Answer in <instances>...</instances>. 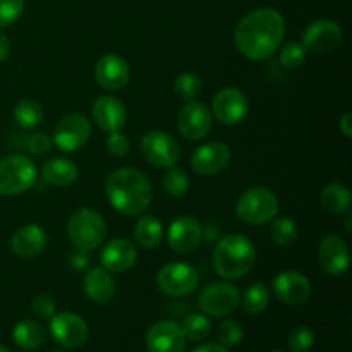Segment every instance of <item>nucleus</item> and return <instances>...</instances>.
I'll list each match as a JSON object with an SVG mask.
<instances>
[{
  "instance_id": "09e8293b",
  "label": "nucleus",
  "mask_w": 352,
  "mask_h": 352,
  "mask_svg": "<svg viewBox=\"0 0 352 352\" xmlns=\"http://www.w3.org/2000/svg\"><path fill=\"white\" fill-rule=\"evenodd\" d=\"M274 352H284V351H274Z\"/></svg>"
},
{
  "instance_id": "bb28decb",
  "label": "nucleus",
  "mask_w": 352,
  "mask_h": 352,
  "mask_svg": "<svg viewBox=\"0 0 352 352\" xmlns=\"http://www.w3.org/2000/svg\"><path fill=\"white\" fill-rule=\"evenodd\" d=\"M320 201L327 212L336 213V215L347 213L351 210V191L347 189V186L333 182L323 189Z\"/></svg>"
},
{
  "instance_id": "b1692460",
  "label": "nucleus",
  "mask_w": 352,
  "mask_h": 352,
  "mask_svg": "<svg viewBox=\"0 0 352 352\" xmlns=\"http://www.w3.org/2000/svg\"><path fill=\"white\" fill-rule=\"evenodd\" d=\"M85 292L91 301L109 302L117 292L116 280L103 267L89 268L85 275Z\"/></svg>"
},
{
  "instance_id": "79ce46f5",
  "label": "nucleus",
  "mask_w": 352,
  "mask_h": 352,
  "mask_svg": "<svg viewBox=\"0 0 352 352\" xmlns=\"http://www.w3.org/2000/svg\"><path fill=\"white\" fill-rule=\"evenodd\" d=\"M88 265H89V258H88V253H86V251L78 250L76 253L71 254L72 270H76V272L86 270V268H88Z\"/></svg>"
},
{
  "instance_id": "0eeeda50",
  "label": "nucleus",
  "mask_w": 352,
  "mask_h": 352,
  "mask_svg": "<svg viewBox=\"0 0 352 352\" xmlns=\"http://www.w3.org/2000/svg\"><path fill=\"white\" fill-rule=\"evenodd\" d=\"M199 274L192 265L175 261V263L165 265L157 274V285L164 294L172 298H182L188 296L198 287Z\"/></svg>"
},
{
  "instance_id": "1a4fd4ad",
  "label": "nucleus",
  "mask_w": 352,
  "mask_h": 352,
  "mask_svg": "<svg viewBox=\"0 0 352 352\" xmlns=\"http://www.w3.org/2000/svg\"><path fill=\"white\" fill-rule=\"evenodd\" d=\"M239 289L229 282H215V284L206 285L199 294L198 302L203 313L210 316H222L230 315L239 305Z\"/></svg>"
},
{
  "instance_id": "ddd939ff",
  "label": "nucleus",
  "mask_w": 352,
  "mask_h": 352,
  "mask_svg": "<svg viewBox=\"0 0 352 352\" xmlns=\"http://www.w3.org/2000/svg\"><path fill=\"white\" fill-rule=\"evenodd\" d=\"M213 124L212 110L201 102H186L177 113V129L186 140L198 141L210 133Z\"/></svg>"
},
{
  "instance_id": "6e6552de",
  "label": "nucleus",
  "mask_w": 352,
  "mask_h": 352,
  "mask_svg": "<svg viewBox=\"0 0 352 352\" xmlns=\"http://www.w3.org/2000/svg\"><path fill=\"white\" fill-rule=\"evenodd\" d=\"M141 153L155 167H174L181 158L177 140L165 131H150L141 138Z\"/></svg>"
},
{
  "instance_id": "a19ab883",
  "label": "nucleus",
  "mask_w": 352,
  "mask_h": 352,
  "mask_svg": "<svg viewBox=\"0 0 352 352\" xmlns=\"http://www.w3.org/2000/svg\"><path fill=\"white\" fill-rule=\"evenodd\" d=\"M50 148H52V140L48 138V134L34 133L28 138V150H30L33 155L41 157V155L48 153Z\"/></svg>"
},
{
  "instance_id": "9b49d317",
  "label": "nucleus",
  "mask_w": 352,
  "mask_h": 352,
  "mask_svg": "<svg viewBox=\"0 0 352 352\" xmlns=\"http://www.w3.org/2000/svg\"><path fill=\"white\" fill-rule=\"evenodd\" d=\"M91 136V124L82 113H67L62 117L60 122L57 124L54 133V143L58 150L78 151L79 148L85 146Z\"/></svg>"
},
{
  "instance_id": "72a5a7b5",
  "label": "nucleus",
  "mask_w": 352,
  "mask_h": 352,
  "mask_svg": "<svg viewBox=\"0 0 352 352\" xmlns=\"http://www.w3.org/2000/svg\"><path fill=\"white\" fill-rule=\"evenodd\" d=\"M164 189L167 195L174 196V198H181L188 192L189 189V177L182 168L177 167H168V170L164 175Z\"/></svg>"
},
{
  "instance_id": "49530a36",
  "label": "nucleus",
  "mask_w": 352,
  "mask_h": 352,
  "mask_svg": "<svg viewBox=\"0 0 352 352\" xmlns=\"http://www.w3.org/2000/svg\"><path fill=\"white\" fill-rule=\"evenodd\" d=\"M351 220H352V215L351 213H347L346 215V223H344V226H346V232H352V227H351Z\"/></svg>"
},
{
  "instance_id": "a211bd4d",
  "label": "nucleus",
  "mask_w": 352,
  "mask_h": 352,
  "mask_svg": "<svg viewBox=\"0 0 352 352\" xmlns=\"http://www.w3.org/2000/svg\"><path fill=\"white\" fill-rule=\"evenodd\" d=\"M318 258L323 272H327L332 277H339L349 270V246L342 237L336 236V234L323 237L322 244H320Z\"/></svg>"
},
{
  "instance_id": "6ab92c4d",
  "label": "nucleus",
  "mask_w": 352,
  "mask_h": 352,
  "mask_svg": "<svg viewBox=\"0 0 352 352\" xmlns=\"http://www.w3.org/2000/svg\"><path fill=\"white\" fill-rule=\"evenodd\" d=\"M275 296L280 299L285 305H302L306 302V299L311 294V282L306 275L299 274V272L287 270L278 274L274 278V284H272Z\"/></svg>"
},
{
  "instance_id": "39448f33",
  "label": "nucleus",
  "mask_w": 352,
  "mask_h": 352,
  "mask_svg": "<svg viewBox=\"0 0 352 352\" xmlns=\"http://www.w3.org/2000/svg\"><path fill=\"white\" fill-rule=\"evenodd\" d=\"M236 213L244 223L263 226L272 222L278 213V199L268 188H251L239 196Z\"/></svg>"
},
{
  "instance_id": "20e7f679",
  "label": "nucleus",
  "mask_w": 352,
  "mask_h": 352,
  "mask_svg": "<svg viewBox=\"0 0 352 352\" xmlns=\"http://www.w3.org/2000/svg\"><path fill=\"white\" fill-rule=\"evenodd\" d=\"M67 234L76 250L89 253L105 241L107 223L96 210L79 208L69 217Z\"/></svg>"
},
{
  "instance_id": "37998d69",
  "label": "nucleus",
  "mask_w": 352,
  "mask_h": 352,
  "mask_svg": "<svg viewBox=\"0 0 352 352\" xmlns=\"http://www.w3.org/2000/svg\"><path fill=\"white\" fill-rule=\"evenodd\" d=\"M10 50H12V47H10L9 38L0 31V62L7 60L10 57Z\"/></svg>"
},
{
  "instance_id": "a878e982",
  "label": "nucleus",
  "mask_w": 352,
  "mask_h": 352,
  "mask_svg": "<svg viewBox=\"0 0 352 352\" xmlns=\"http://www.w3.org/2000/svg\"><path fill=\"white\" fill-rule=\"evenodd\" d=\"M12 339L17 347L24 351H36L40 349L47 339V332L40 323L33 320H23L17 323L12 330Z\"/></svg>"
},
{
  "instance_id": "c9c22d12",
  "label": "nucleus",
  "mask_w": 352,
  "mask_h": 352,
  "mask_svg": "<svg viewBox=\"0 0 352 352\" xmlns=\"http://www.w3.org/2000/svg\"><path fill=\"white\" fill-rule=\"evenodd\" d=\"M313 344H315V332L306 325L296 327L289 337V347L292 352H308Z\"/></svg>"
},
{
  "instance_id": "4c0bfd02",
  "label": "nucleus",
  "mask_w": 352,
  "mask_h": 352,
  "mask_svg": "<svg viewBox=\"0 0 352 352\" xmlns=\"http://www.w3.org/2000/svg\"><path fill=\"white\" fill-rule=\"evenodd\" d=\"M24 10V0H0V28L16 23Z\"/></svg>"
},
{
  "instance_id": "f704fd0d",
  "label": "nucleus",
  "mask_w": 352,
  "mask_h": 352,
  "mask_svg": "<svg viewBox=\"0 0 352 352\" xmlns=\"http://www.w3.org/2000/svg\"><path fill=\"white\" fill-rule=\"evenodd\" d=\"M244 330L241 327L239 322L236 320H226L222 325L217 330V339H219V344H222L223 347H234L243 340Z\"/></svg>"
},
{
  "instance_id": "7c9ffc66",
  "label": "nucleus",
  "mask_w": 352,
  "mask_h": 352,
  "mask_svg": "<svg viewBox=\"0 0 352 352\" xmlns=\"http://www.w3.org/2000/svg\"><path fill=\"white\" fill-rule=\"evenodd\" d=\"M272 239L275 241V244L280 248L292 246V244L298 241V226L292 219L289 217H275L274 223H272L270 229Z\"/></svg>"
},
{
  "instance_id": "c85d7f7f",
  "label": "nucleus",
  "mask_w": 352,
  "mask_h": 352,
  "mask_svg": "<svg viewBox=\"0 0 352 352\" xmlns=\"http://www.w3.org/2000/svg\"><path fill=\"white\" fill-rule=\"evenodd\" d=\"M14 119L23 129H34L43 120V109L33 98L19 100L14 107Z\"/></svg>"
},
{
  "instance_id": "c756f323",
  "label": "nucleus",
  "mask_w": 352,
  "mask_h": 352,
  "mask_svg": "<svg viewBox=\"0 0 352 352\" xmlns=\"http://www.w3.org/2000/svg\"><path fill=\"white\" fill-rule=\"evenodd\" d=\"M239 301L244 311L250 313V315H260L267 309L268 301H270V291H268L267 285L258 282L243 292V298H239Z\"/></svg>"
},
{
  "instance_id": "412c9836",
  "label": "nucleus",
  "mask_w": 352,
  "mask_h": 352,
  "mask_svg": "<svg viewBox=\"0 0 352 352\" xmlns=\"http://www.w3.org/2000/svg\"><path fill=\"white\" fill-rule=\"evenodd\" d=\"M91 119L96 126L107 133L120 131L127 122V110L116 96H100L91 107Z\"/></svg>"
},
{
  "instance_id": "cd10ccee",
  "label": "nucleus",
  "mask_w": 352,
  "mask_h": 352,
  "mask_svg": "<svg viewBox=\"0 0 352 352\" xmlns=\"http://www.w3.org/2000/svg\"><path fill=\"white\" fill-rule=\"evenodd\" d=\"M162 237H164V226H162L160 220L151 215L141 217L138 220L136 229H134V239L140 246L153 250L162 243Z\"/></svg>"
},
{
  "instance_id": "58836bf2",
  "label": "nucleus",
  "mask_w": 352,
  "mask_h": 352,
  "mask_svg": "<svg viewBox=\"0 0 352 352\" xmlns=\"http://www.w3.org/2000/svg\"><path fill=\"white\" fill-rule=\"evenodd\" d=\"M107 150L113 157H126L131 150V143L126 134H122L120 131H113L107 138Z\"/></svg>"
},
{
  "instance_id": "de8ad7c7",
  "label": "nucleus",
  "mask_w": 352,
  "mask_h": 352,
  "mask_svg": "<svg viewBox=\"0 0 352 352\" xmlns=\"http://www.w3.org/2000/svg\"><path fill=\"white\" fill-rule=\"evenodd\" d=\"M0 352H10L9 349H7V347H3V346H0Z\"/></svg>"
},
{
  "instance_id": "f03ea898",
  "label": "nucleus",
  "mask_w": 352,
  "mask_h": 352,
  "mask_svg": "<svg viewBox=\"0 0 352 352\" xmlns=\"http://www.w3.org/2000/svg\"><path fill=\"white\" fill-rule=\"evenodd\" d=\"M105 192L117 212L127 217H138L146 212L153 199V184L138 168L122 167L107 177Z\"/></svg>"
},
{
  "instance_id": "ea45409f",
  "label": "nucleus",
  "mask_w": 352,
  "mask_h": 352,
  "mask_svg": "<svg viewBox=\"0 0 352 352\" xmlns=\"http://www.w3.org/2000/svg\"><path fill=\"white\" fill-rule=\"evenodd\" d=\"M31 309L41 320H50L55 315V302L50 296H36L31 302Z\"/></svg>"
},
{
  "instance_id": "393cba45",
  "label": "nucleus",
  "mask_w": 352,
  "mask_h": 352,
  "mask_svg": "<svg viewBox=\"0 0 352 352\" xmlns=\"http://www.w3.org/2000/svg\"><path fill=\"white\" fill-rule=\"evenodd\" d=\"M79 168L69 158H54L47 162L41 168V177L47 184L55 186V188H65L71 186L78 179Z\"/></svg>"
},
{
  "instance_id": "2eb2a0df",
  "label": "nucleus",
  "mask_w": 352,
  "mask_h": 352,
  "mask_svg": "<svg viewBox=\"0 0 352 352\" xmlns=\"http://www.w3.org/2000/svg\"><path fill=\"white\" fill-rule=\"evenodd\" d=\"M230 158H232V151H230V148L226 143L212 141V143L199 146L192 153L191 167L196 174L210 177V175L220 174L223 168L229 167Z\"/></svg>"
},
{
  "instance_id": "e433bc0d",
  "label": "nucleus",
  "mask_w": 352,
  "mask_h": 352,
  "mask_svg": "<svg viewBox=\"0 0 352 352\" xmlns=\"http://www.w3.org/2000/svg\"><path fill=\"white\" fill-rule=\"evenodd\" d=\"M278 50H280V62L287 69L299 67L306 60V50L301 43L291 41V43H285L284 47L278 48Z\"/></svg>"
},
{
  "instance_id": "4468645a",
  "label": "nucleus",
  "mask_w": 352,
  "mask_h": 352,
  "mask_svg": "<svg viewBox=\"0 0 352 352\" xmlns=\"http://www.w3.org/2000/svg\"><path fill=\"white\" fill-rule=\"evenodd\" d=\"M50 333L58 346L78 349L88 340V325L74 313H58L50 318Z\"/></svg>"
},
{
  "instance_id": "2f4dec72",
  "label": "nucleus",
  "mask_w": 352,
  "mask_h": 352,
  "mask_svg": "<svg viewBox=\"0 0 352 352\" xmlns=\"http://www.w3.org/2000/svg\"><path fill=\"white\" fill-rule=\"evenodd\" d=\"M182 333H184L186 340H191V342H201L212 332V323L206 318L205 315H199V313H195V315L186 316L184 322L181 325Z\"/></svg>"
},
{
  "instance_id": "f3484780",
  "label": "nucleus",
  "mask_w": 352,
  "mask_h": 352,
  "mask_svg": "<svg viewBox=\"0 0 352 352\" xmlns=\"http://www.w3.org/2000/svg\"><path fill=\"white\" fill-rule=\"evenodd\" d=\"M95 78L103 89L119 91L131 79V67L120 55L105 54L95 65Z\"/></svg>"
},
{
  "instance_id": "423d86ee",
  "label": "nucleus",
  "mask_w": 352,
  "mask_h": 352,
  "mask_svg": "<svg viewBox=\"0 0 352 352\" xmlns=\"http://www.w3.org/2000/svg\"><path fill=\"white\" fill-rule=\"evenodd\" d=\"M36 167L24 155H10L0 162V195L17 196L33 188Z\"/></svg>"
},
{
  "instance_id": "7ed1b4c3",
  "label": "nucleus",
  "mask_w": 352,
  "mask_h": 352,
  "mask_svg": "<svg viewBox=\"0 0 352 352\" xmlns=\"http://www.w3.org/2000/svg\"><path fill=\"white\" fill-rule=\"evenodd\" d=\"M256 263V248L248 237L230 234L219 241L213 251V265L220 277L237 280L250 274Z\"/></svg>"
},
{
  "instance_id": "c03bdc74",
  "label": "nucleus",
  "mask_w": 352,
  "mask_h": 352,
  "mask_svg": "<svg viewBox=\"0 0 352 352\" xmlns=\"http://www.w3.org/2000/svg\"><path fill=\"white\" fill-rule=\"evenodd\" d=\"M340 131L346 138L352 136V113H344L340 119Z\"/></svg>"
},
{
  "instance_id": "473e14b6",
  "label": "nucleus",
  "mask_w": 352,
  "mask_h": 352,
  "mask_svg": "<svg viewBox=\"0 0 352 352\" xmlns=\"http://www.w3.org/2000/svg\"><path fill=\"white\" fill-rule=\"evenodd\" d=\"M201 79H199V76L195 74V72H182V74H179L174 81L175 93H177V96H181L182 100H186V102L195 100L196 96L201 93Z\"/></svg>"
},
{
  "instance_id": "9d476101",
  "label": "nucleus",
  "mask_w": 352,
  "mask_h": 352,
  "mask_svg": "<svg viewBox=\"0 0 352 352\" xmlns=\"http://www.w3.org/2000/svg\"><path fill=\"white\" fill-rule=\"evenodd\" d=\"M342 43V28L332 19H318L308 24L302 33V47L315 55L333 52Z\"/></svg>"
},
{
  "instance_id": "aec40b11",
  "label": "nucleus",
  "mask_w": 352,
  "mask_h": 352,
  "mask_svg": "<svg viewBox=\"0 0 352 352\" xmlns=\"http://www.w3.org/2000/svg\"><path fill=\"white\" fill-rule=\"evenodd\" d=\"M148 352H184L186 337L175 322H158L146 333Z\"/></svg>"
},
{
  "instance_id": "4be33fe9",
  "label": "nucleus",
  "mask_w": 352,
  "mask_h": 352,
  "mask_svg": "<svg viewBox=\"0 0 352 352\" xmlns=\"http://www.w3.org/2000/svg\"><path fill=\"white\" fill-rule=\"evenodd\" d=\"M138 260V250L129 239H112L103 246L102 253H100V261L105 270L113 272V274H124V272L131 270L136 265Z\"/></svg>"
},
{
  "instance_id": "dca6fc26",
  "label": "nucleus",
  "mask_w": 352,
  "mask_h": 352,
  "mask_svg": "<svg viewBox=\"0 0 352 352\" xmlns=\"http://www.w3.org/2000/svg\"><path fill=\"white\" fill-rule=\"evenodd\" d=\"M203 237L201 223L191 215H181L168 226L167 241L172 251L179 254L192 253Z\"/></svg>"
},
{
  "instance_id": "5701e85b",
  "label": "nucleus",
  "mask_w": 352,
  "mask_h": 352,
  "mask_svg": "<svg viewBox=\"0 0 352 352\" xmlns=\"http://www.w3.org/2000/svg\"><path fill=\"white\" fill-rule=\"evenodd\" d=\"M47 241V232L36 223H30L14 232L12 239H10V250L17 258L31 260L45 250Z\"/></svg>"
},
{
  "instance_id": "f257e3e1",
  "label": "nucleus",
  "mask_w": 352,
  "mask_h": 352,
  "mask_svg": "<svg viewBox=\"0 0 352 352\" xmlns=\"http://www.w3.org/2000/svg\"><path fill=\"white\" fill-rule=\"evenodd\" d=\"M285 36V21L270 7L251 10L234 31V43L241 55L250 60H267L277 54Z\"/></svg>"
},
{
  "instance_id": "f8f14e48",
  "label": "nucleus",
  "mask_w": 352,
  "mask_h": 352,
  "mask_svg": "<svg viewBox=\"0 0 352 352\" xmlns=\"http://www.w3.org/2000/svg\"><path fill=\"white\" fill-rule=\"evenodd\" d=\"M248 112H250V100L241 89L223 88L213 96L212 116H215L220 124L236 126L246 119Z\"/></svg>"
},
{
  "instance_id": "a18cd8bd",
  "label": "nucleus",
  "mask_w": 352,
  "mask_h": 352,
  "mask_svg": "<svg viewBox=\"0 0 352 352\" xmlns=\"http://www.w3.org/2000/svg\"><path fill=\"white\" fill-rule=\"evenodd\" d=\"M192 352H229L227 351V347H223L222 344H203V346H199L198 349H195Z\"/></svg>"
}]
</instances>
